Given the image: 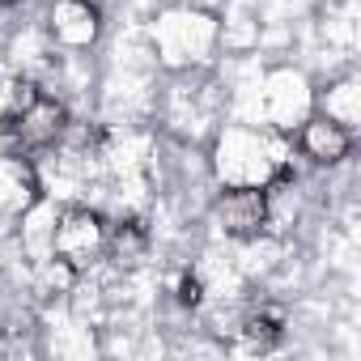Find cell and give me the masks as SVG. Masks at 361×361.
Listing matches in <instances>:
<instances>
[{
    "instance_id": "6da1fadb",
    "label": "cell",
    "mask_w": 361,
    "mask_h": 361,
    "mask_svg": "<svg viewBox=\"0 0 361 361\" xmlns=\"http://www.w3.org/2000/svg\"><path fill=\"white\" fill-rule=\"evenodd\" d=\"M221 188H276L293 174V140L272 123H230L213 145Z\"/></svg>"
},
{
    "instance_id": "7a4b0ae2",
    "label": "cell",
    "mask_w": 361,
    "mask_h": 361,
    "mask_svg": "<svg viewBox=\"0 0 361 361\" xmlns=\"http://www.w3.org/2000/svg\"><path fill=\"white\" fill-rule=\"evenodd\" d=\"M209 221L217 226V234L234 243H255L272 221V192L268 188H221L209 209Z\"/></svg>"
},
{
    "instance_id": "3957f363",
    "label": "cell",
    "mask_w": 361,
    "mask_h": 361,
    "mask_svg": "<svg viewBox=\"0 0 361 361\" xmlns=\"http://www.w3.org/2000/svg\"><path fill=\"white\" fill-rule=\"evenodd\" d=\"M51 251L60 259H68L77 272L94 268L102 255H106V217L85 209V204H73L64 213H56V226H51Z\"/></svg>"
},
{
    "instance_id": "277c9868",
    "label": "cell",
    "mask_w": 361,
    "mask_h": 361,
    "mask_svg": "<svg viewBox=\"0 0 361 361\" xmlns=\"http://www.w3.org/2000/svg\"><path fill=\"white\" fill-rule=\"evenodd\" d=\"M9 132H13V140H18V153L51 149V145H60L64 132H68V106H64L60 98H51V94L39 90V98L9 123Z\"/></svg>"
},
{
    "instance_id": "5b68a950",
    "label": "cell",
    "mask_w": 361,
    "mask_h": 361,
    "mask_svg": "<svg viewBox=\"0 0 361 361\" xmlns=\"http://www.w3.org/2000/svg\"><path fill=\"white\" fill-rule=\"evenodd\" d=\"M293 145H298L302 157H310L314 166H340V161L353 153V128L327 119L323 111H310V115L298 123Z\"/></svg>"
},
{
    "instance_id": "8992f818",
    "label": "cell",
    "mask_w": 361,
    "mask_h": 361,
    "mask_svg": "<svg viewBox=\"0 0 361 361\" xmlns=\"http://www.w3.org/2000/svg\"><path fill=\"white\" fill-rule=\"evenodd\" d=\"M47 30H51V39L60 47L85 51L102 35V13H98L94 0H56L51 13H47Z\"/></svg>"
},
{
    "instance_id": "52a82bcc",
    "label": "cell",
    "mask_w": 361,
    "mask_h": 361,
    "mask_svg": "<svg viewBox=\"0 0 361 361\" xmlns=\"http://www.w3.org/2000/svg\"><path fill=\"white\" fill-rule=\"evenodd\" d=\"M43 200L39 170L26 153H5L0 157V217H22Z\"/></svg>"
},
{
    "instance_id": "ba28073f",
    "label": "cell",
    "mask_w": 361,
    "mask_h": 361,
    "mask_svg": "<svg viewBox=\"0 0 361 361\" xmlns=\"http://www.w3.org/2000/svg\"><path fill=\"white\" fill-rule=\"evenodd\" d=\"M106 255L119 264V268H136L145 255H149V234L140 221H115L106 226Z\"/></svg>"
},
{
    "instance_id": "9c48e42d",
    "label": "cell",
    "mask_w": 361,
    "mask_h": 361,
    "mask_svg": "<svg viewBox=\"0 0 361 361\" xmlns=\"http://www.w3.org/2000/svg\"><path fill=\"white\" fill-rule=\"evenodd\" d=\"M77 276H81V272H77L68 259H60L56 251H47V255L35 259V293H39V298H64V293H73Z\"/></svg>"
},
{
    "instance_id": "30bf717a",
    "label": "cell",
    "mask_w": 361,
    "mask_h": 361,
    "mask_svg": "<svg viewBox=\"0 0 361 361\" xmlns=\"http://www.w3.org/2000/svg\"><path fill=\"white\" fill-rule=\"evenodd\" d=\"M319 111H323L327 119H336V123L353 128V123H357V115H361V102H357V81H353V77H344V81L327 85V94H319Z\"/></svg>"
},
{
    "instance_id": "8fae6325",
    "label": "cell",
    "mask_w": 361,
    "mask_h": 361,
    "mask_svg": "<svg viewBox=\"0 0 361 361\" xmlns=\"http://www.w3.org/2000/svg\"><path fill=\"white\" fill-rule=\"evenodd\" d=\"M35 98H39V85H35V81H26V77H5V81H0V128H9Z\"/></svg>"
},
{
    "instance_id": "7c38bea8",
    "label": "cell",
    "mask_w": 361,
    "mask_h": 361,
    "mask_svg": "<svg viewBox=\"0 0 361 361\" xmlns=\"http://www.w3.org/2000/svg\"><path fill=\"white\" fill-rule=\"evenodd\" d=\"M243 336H247V344H255V348H272V344L285 336V319H281L276 310H255V314L243 319Z\"/></svg>"
},
{
    "instance_id": "4fadbf2b",
    "label": "cell",
    "mask_w": 361,
    "mask_h": 361,
    "mask_svg": "<svg viewBox=\"0 0 361 361\" xmlns=\"http://www.w3.org/2000/svg\"><path fill=\"white\" fill-rule=\"evenodd\" d=\"M174 298L183 302V306H200L204 302V281H200V272H183L174 281Z\"/></svg>"
},
{
    "instance_id": "5bb4252c",
    "label": "cell",
    "mask_w": 361,
    "mask_h": 361,
    "mask_svg": "<svg viewBox=\"0 0 361 361\" xmlns=\"http://www.w3.org/2000/svg\"><path fill=\"white\" fill-rule=\"evenodd\" d=\"M0 5H18V0H0Z\"/></svg>"
}]
</instances>
